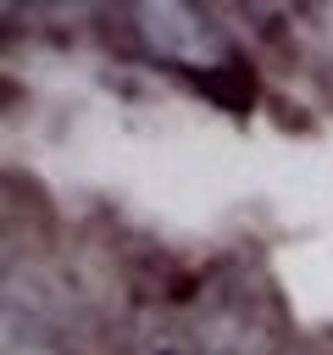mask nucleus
Here are the masks:
<instances>
[{
  "instance_id": "f03ea898",
  "label": "nucleus",
  "mask_w": 333,
  "mask_h": 355,
  "mask_svg": "<svg viewBox=\"0 0 333 355\" xmlns=\"http://www.w3.org/2000/svg\"><path fill=\"white\" fill-rule=\"evenodd\" d=\"M194 338L211 349V355H278L272 344V327L239 305V300H211L200 316H194Z\"/></svg>"
},
{
  "instance_id": "f257e3e1",
  "label": "nucleus",
  "mask_w": 333,
  "mask_h": 355,
  "mask_svg": "<svg viewBox=\"0 0 333 355\" xmlns=\"http://www.w3.org/2000/svg\"><path fill=\"white\" fill-rule=\"evenodd\" d=\"M133 33L150 55L161 61H178V67H216L228 55V39L222 28L194 11V6H172V0H155V6H133Z\"/></svg>"
},
{
  "instance_id": "7ed1b4c3",
  "label": "nucleus",
  "mask_w": 333,
  "mask_h": 355,
  "mask_svg": "<svg viewBox=\"0 0 333 355\" xmlns=\"http://www.w3.org/2000/svg\"><path fill=\"white\" fill-rule=\"evenodd\" d=\"M6 355H61V349H56L44 333H28V327L11 322V327H6Z\"/></svg>"
},
{
  "instance_id": "20e7f679",
  "label": "nucleus",
  "mask_w": 333,
  "mask_h": 355,
  "mask_svg": "<svg viewBox=\"0 0 333 355\" xmlns=\"http://www.w3.org/2000/svg\"><path fill=\"white\" fill-rule=\"evenodd\" d=\"M144 355H211L194 333H161V338H150L144 344Z\"/></svg>"
}]
</instances>
